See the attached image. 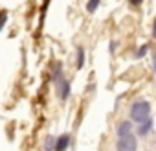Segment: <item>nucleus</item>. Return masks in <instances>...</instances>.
<instances>
[{
	"mask_svg": "<svg viewBox=\"0 0 156 151\" xmlns=\"http://www.w3.org/2000/svg\"><path fill=\"white\" fill-rule=\"evenodd\" d=\"M53 83H55V87H57L59 98H61V100H68V96H70V81L64 78V76H61V78L55 79Z\"/></svg>",
	"mask_w": 156,
	"mask_h": 151,
	"instance_id": "3",
	"label": "nucleus"
},
{
	"mask_svg": "<svg viewBox=\"0 0 156 151\" xmlns=\"http://www.w3.org/2000/svg\"><path fill=\"white\" fill-rule=\"evenodd\" d=\"M145 52H147V48H145V46H141V48L138 50V53H136V55H138V57H141V55H143Z\"/></svg>",
	"mask_w": 156,
	"mask_h": 151,
	"instance_id": "10",
	"label": "nucleus"
},
{
	"mask_svg": "<svg viewBox=\"0 0 156 151\" xmlns=\"http://www.w3.org/2000/svg\"><path fill=\"white\" fill-rule=\"evenodd\" d=\"M83 64H85V50L79 46L77 48V68H83Z\"/></svg>",
	"mask_w": 156,
	"mask_h": 151,
	"instance_id": "7",
	"label": "nucleus"
},
{
	"mask_svg": "<svg viewBox=\"0 0 156 151\" xmlns=\"http://www.w3.org/2000/svg\"><path fill=\"white\" fill-rule=\"evenodd\" d=\"M141 127H140V131H138V134H141V136H145L149 131H151V127H152V120L149 118L147 122H143V123H140Z\"/></svg>",
	"mask_w": 156,
	"mask_h": 151,
	"instance_id": "5",
	"label": "nucleus"
},
{
	"mask_svg": "<svg viewBox=\"0 0 156 151\" xmlns=\"http://www.w3.org/2000/svg\"><path fill=\"white\" fill-rule=\"evenodd\" d=\"M152 61H154V66H156V53H154V57H152Z\"/></svg>",
	"mask_w": 156,
	"mask_h": 151,
	"instance_id": "13",
	"label": "nucleus"
},
{
	"mask_svg": "<svg viewBox=\"0 0 156 151\" xmlns=\"http://www.w3.org/2000/svg\"><path fill=\"white\" fill-rule=\"evenodd\" d=\"M138 149V142L134 138V133H127L118 136V144H116V151H136Z\"/></svg>",
	"mask_w": 156,
	"mask_h": 151,
	"instance_id": "2",
	"label": "nucleus"
},
{
	"mask_svg": "<svg viewBox=\"0 0 156 151\" xmlns=\"http://www.w3.org/2000/svg\"><path fill=\"white\" fill-rule=\"evenodd\" d=\"M141 2H143V0H130V4H132V6H140Z\"/></svg>",
	"mask_w": 156,
	"mask_h": 151,
	"instance_id": "11",
	"label": "nucleus"
},
{
	"mask_svg": "<svg viewBox=\"0 0 156 151\" xmlns=\"http://www.w3.org/2000/svg\"><path fill=\"white\" fill-rule=\"evenodd\" d=\"M6 20H8V11H6V9H0V31H2Z\"/></svg>",
	"mask_w": 156,
	"mask_h": 151,
	"instance_id": "9",
	"label": "nucleus"
},
{
	"mask_svg": "<svg viewBox=\"0 0 156 151\" xmlns=\"http://www.w3.org/2000/svg\"><path fill=\"white\" fill-rule=\"evenodd\" d=\"M99 2H101V0H88V4H87V11H88V13H94V11L99 8Z\"/></svg>",
	"mask_w": 156,
	"mask_h": 151,
	"instance_id": "8",
	"label": "nucleus"
},
{
	"mask_svg": "<svg viewBox=\"0 0 156 151\" xmlns=\"http://www.w3.org/2000/svg\"><path fill=\"white\" fill-rule=\"evenodd\" d=\"M149 116H151V103L149 101H136V103H132V107H130V118L136 123L147 122Z\"/></svg>",
	"mask_w": 156,
	"mask_h": 151,
	"instance_id": "1",
	"label": "nucleus"
},
{
	"mask_svg": "<svg viewBox=\"0 0 156 151\" xmlns=\"http://www.w3.org/2000/svg\"><path fill=\"white\" fill-rule=\"evenodd\" d=\"M68 145H70V134L66 133V134H61V136L57 138V142H55V149H53V151H66Z\"/></svg>",
	"mask_w": 156,
	"mask_h": 151,
	"instance_id": "4",
	"label": "nucleus"
},
{
	"mask_svg": "<svg viewBox=\"0 0 156 151\" xmlns=\"http://www.w3.org/2000/svg\"><path fill=\"white\" fill-rule=\"evenodd\" d=\"M55 142H57V138H53L51 134H48L46 140H44V149L46 151H53L55 149Z\"/></svg>",
	"mask_w": 156,
	"mask_h": 151,
	"instance_id": "6",
	"label": "nucleus"
},
{
	"mask_svg": "<svg viewBox=\"0 0 156 151\" xmlns=\"http://www.w3.org/2000/svg\"><path fill=\"white\" fill-rule=\"evenodd\" d=\"M152 37H156V19H154V24H152Z\"/></svg>",
	"mask_w": 156,
	"mask_h": 151,
	"instance_id": "12",
	"label": "nucleus"
}]
</instances>
